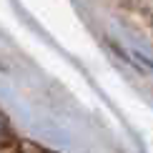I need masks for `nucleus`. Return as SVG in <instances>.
<instances>
[{
  "instance_id": "f257e3e1",
  "label": "nucleus",
  "mask_w": 153,
  "mask_h": 153,
  "mask_svg": "<svg viewBox=\"0 0 153 153\" xmlns=\"http://www.w3.org/2000/svg\"><path fill=\"white\" fill-rule=\"evenodd\" d=\"M8 141H10V126L5 120V116L0 113V143H8Z\"/></svg>"
}]
</instances>
